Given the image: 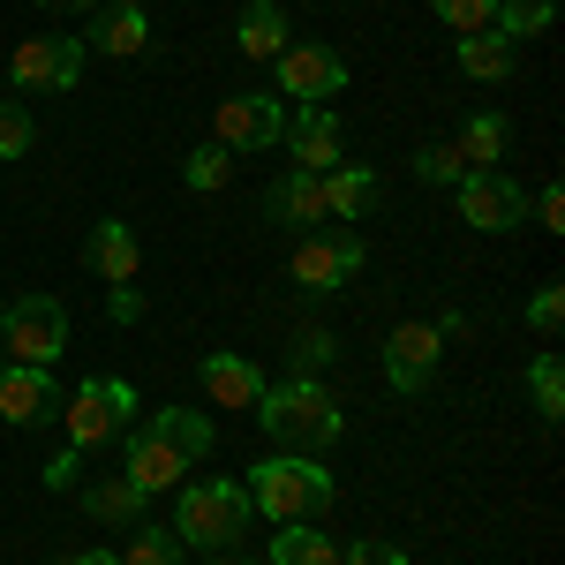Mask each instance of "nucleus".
<instances>
[{
  "instance_id": "nucleus-37",
  "label": "nucleus",
  "mask_w": 565,
  "mask_h": 565,
  "mask_svg": "<svg viewBox=\"0 0 565 565\" xmlns=\"http://www.w3.org/2000/svg\"><path fill=\"white\" fill-rule=\"evenodd\" d=\"M143 317V295L136 287H114V324H136Z\"/></svg>"
},
{
  "instance_id": "nucleus-2",
  "label": "nucleus",
  "mask_w": 565,
  "mask_h": 565,
  "mask_svg": "<svg viewBox=\"0 0 565 565\" xmlns=\"http://www.w3.org/2000/svg\"><path fill=\"white\" fill-rule=\"evenodd\" d=\"M264 423V437L279 445V452H324V445H340L348 430V415H340V399L324 377H287V385H264V399L249 407Z\"/></svg>"
},
{
  "instance_id": "nucleus-38",
  "label": "nucleus",
  "mask_w": 565,
  "mask_h": 565,
  "mask_svg": "<svg viewBox=\"0 0 565 565\" xmlns=\"http://www.w3.org/2000/svg\"><path fill=\"white\" fill-rule=\"evenodd\" d=\"M61 565H121V551H106V543H90V551H68Z\"/></svg>"
},
{
  "instance_id": "nucleus-3",
  "label": "nucleus",
  "mask_w": 565,
  "mask_h": 565,
  "mask_svg": "<svg viewBox=\"0 0 565 565\" xmlns=\"http://www.w3.org/2000/svg\"><path fill=\"white\" fill-rule=\"evenodd\" d=\"M249 521H257V505H249V482H234V476H189L174 490V535H181V551H234L242 535H249Z\"/></svg>"
},
{
  "instance_id": "nucleus-27",
  "label": "nucleus",
  "mask_w": 565,
  "mask_h": 565,
  "mask_svg": "<svg viewBox=\"0 0 565 565\" xmlns=\"http://www.w3.org/2000/svg\"><path fill=\"white\" fill-rule=\"evenodd\" d=\"M121 565H181V535H174V527L136 521V527H129V551H121Z\"/></svg>"
},
{
  "instance_id": "nucleus-31",
  "label": "nucleus",
  "mask_w": 565,
  "mask_h": 565,
  "mask_svg": "<svg viewBox=\"0 0 565 565\" xmlns=\"http://www.w3.org/2000/svg\"><path fill=\"white\" fill-rule=\"evenodd\" d=\"M39 143V114L31 106H0V159H23Z\"/></svg>"
},
{
  "instance_id": "nucleus-25",
  "label": "nucleus",
  "mask_w": 565,
  "mask_h": 565,
  "mask_svg": "<svg viewBox=\"0 0 565 565\" xmlns=\"http://www.w3.org/2000/svg\"><path fill=\"white\" fill-rule=\"evenodd\" d=\"M551 15H558V0H498L490 31L505 45H521V39H535V31H551Z\"/></svg>"
},
{
  "instance_id": "nucleus-7",
  "label": "nucleus",
  "mask_w": 565,
  "mask_h": 565,
  "mask_svg": "<svg viewBox=\"0 0 565 565\" xmlns=\"http://www.w3.org/2000/svg\"><path fill=\"white\" fill-rule=\"evenodd\" d=\"M61 348H68V309L53 302V295H23V302H8V317H0V354H8V362L53 370Z\"/></svg>"
},
{
  "instance_id": "nucleus-36",
  "label": "nucleus",
  "mask_w": 565,
  "mask_h": 565,
  "mask_svg": "<svg viewBox=\"0 0 565 565\" xmlns=\"http://www.w3.org/2000/svg\"><path fill=\"white\" fill-rule=\"evenodd\" d=\"M45 482H53V490H76V482H84V452H76V445L53 452V460H45Z\"/></svg>"
},
{
  "instance_id": "nucleus-9",
  "label": "nucleus",
  "mask_w": 565,
  "mask_h": 565,
  "mask_svg": "<svg viewBox=\"0 0 565 565\" xmlns=\"http://www.w3.org/2000/svg\"><path fill=\"white\" fill-rule=\"evenodd\" d=\"M452 189H460V218H468L476 234H513L527 218V189L505 174V167H468Z\"/></svg>"
},
{
  "instance_id": "nucleus-34",
  "label": "nucleus",
  "mask_w": 565,
  "mask_h": 565,
  "mask_svg": "<svg viewBox=\"0 0 565 565\" xmlns=\"http://www.w3.org/2000/svg\"><path fill=\"white\" fill-rule=\"evenodd\" d=\"M527 218H535L543 234H565V189H558V181H543V189L527 196Z\"/></svg>"
},
{
  "instance_id": "nucleus-16",
  "label": "nucleus",
  "mask_w": 565,
  "mask_h": 565,
  "mask_svg": "<svg viewBox=\"0 0 565 565\" xmlns=\"http://www.w3.org/2000/svg\"><path fill=\"white\" fill-rule=\"evenodd\" d=\"M264 218H279V226H332V212H324V174H309V167H295V174H279L271 189H264Z\"/></svg>"
},
{
  "instance_id": "nucleus-32",
  "label": "nucleus",
  "mask_w": 565,
  "mask_h": 565,
  "mask_svg": "<svg viewBox=\"0 0 565 565\" xmlns=\"http://www.w3.org/2000/svg\"><path fill=\"white\" fill-rule=\"evenodd\" d=\"M460 174H468V167H460V151H452V143H430V151H415V181H437V189H452Z\"/></svg>"
},
{
  "instance_id": "nucleus-28",
  "label": "nucleus",
  "mask_w": 565,
  "mask_h": 565,
  "mask_svg": "<svg viewBox=\"0 0 565 565\" xmlns=\"http://www.w3.org/2000/svg\"><path fill=\"white\" fill-rule=\"evenodd\" d=\"M287 362H295V377H317V370H332V362H340V340H332L324 324H302V332H295V348H287Z\"/></svg>"
},
{
  "instance_id": "nucleus-21",
  "label": "nucleus",
  "mask_w": 565,
  "mask_h": 565,
  "mask_svg": "<svg viewBox=\"0 0 565 565\" xmlns=\"http://www.w3.org/2000/svg\"><path fill=\"white\" fill-rule=\"evenodd\" d=\"M234 45H242V53H249V61H279V53H287V15H279V0H249V8H242V23H234Z\"/></svg>"
},
{
  "instance_id": "nucleus-23",
  "label": "nucleus",
  "mask_w": 565,
  "mask_h": 565,
  "mask_svg": "<svg viewBox=\"0 0 565 565\" xmlns=\"http://www.w3.org/2000/svg\"><path fill=\"white\" fill-rule=\"evenodd\" d=\"M84 45L114 53V61H136V53L151 45V8H106V15H98V31H90Z\"/></svg>"
},
{
  "instance_id": "nucleus-18",
  "label": "nucleus",
  "mask_w": 565,
  "mask_h": 565,
  "mask_svg": "<svg viewBox=\"0 0 565 565\" xmlns=\"http://www.w3.org/2000/svg\"><path fill=\"white\" fill-rule=\"evenodd\" d=\"M377 204H385V181H377V167H348V159H340V167L324 174V212L340 218V226L370 218Z\"/></svg>"
},
{
  "instance_id": "nucleus-22",
  "label": "nucleus",
  "mask_w": 565,
  "mask_h": 565,
  "mask_svg": "<svg viewBox=\"0 0 565 565\" xmlns=\"http://www.w3.org/2000/svg\"><path fill=\"white\" fill-rule=\"evenodd\" d=\"M505 143H513V121L482 106V114L460 121V143L452 151H460V167H505Z\"/></svg>"
},
{
  "instance_id": "nucleus-12",
  "label": "nucleus",
  "mask_w": 565,
  "mask_h": 565,
  "mask_svg": "<svg viewBox=\"0 0 565 565\" xmlns=\"http://www.w3.org/2000/svg\"><path fill=\"white\" fill-rule=\"evenodd\" d=\"M68 392L53 385V370H31V362H0V423L31 430V423H53Z\"/></svg>"
},
{
  "instance_id": "nucleus-42",
  "label": "nucleus",
  "mask_w": 565,
  "mask_h": 565,
  "mask_svg": "<svg viewBox=\"0 0 565 565\" xmlns=\"http://www.w3.org/2000/svg\"><path fill=\"white\" fill-rule=\"evenodd\" d=\"M0 317H8V295H0Z\"/></svg>"
},
{
  "instance_id": "nucleus-13",
  "label": "nucleus",
  "mask_w": 565,
  "mask_h": 565,
  "mask_svg": "<svg viewBox=\"0 0 565 565\" xmlns=\"http://www.w3.org/2000/svg\"><path fill=\"white\" fill-rule=\"evenodd\" d=\"M279 143H287V159H295V167L332 174V167H340V106H295V114H287V129H279Z\"/></svg>"
},
{
  "instance_id": "nucleus-30",
  "label": "nucleus",
  "mask_w": 565,
  "mask_h": 565,
  "mask_svg": "<svg viewBox=\"0 0 565 565\" xmlns=\"http://www.w3.org/2000/svg\"><path fill=\"white\" fill-rule=\"evenodd\" d=\"M437 23L452 31V39H468V31H490V15H498V0H430Z\"/></svg>"
},
{
  "instance_id": "nucleus-6",
  "label": "nucleus",
  "mask_w": 565,
  "mask_h": 565,
  "mask_svg": "<svg viewBox=\"0 0 565 565\" xmlns=\"http://www.w3.org/2000/svg\"><path fill=\"white\" fill-rule=\"evenodd\" d=\"M362 234L354 226H309L302 242H295V257H287V279L302 287V295H340L354 271H362Z\"/></svg>"
},
{
  "instance_id": "nucleus-8",
  "label": "nucleus",
  "mask_w": 565,
  "mask_h": 565,
  "mask_svg": "<svg viewBox=\"0 0 565 565\" xmlns=\"http://www.w3.org/2000/svg\"><path fill=\"white\" fill-rule=\"evenodd\" d=\"M84 39H68V31H45V39H23L8 53V84L15 90H76L84 84Z\"/></svg>"
},
{
  "instance_id": "nucleus-1",
  "label": "nucleus",
  "mask_w": 565,
  "mask_h": 565,
  "mask_svg": "<svg viewBox=\"0 0 565 565\" xmlns=\"http://www.w3.org/2000/svg\"><path fill=\"white\" fill-rule=\"evenodd\" d=\"M212 415H196V407H159L143 430H129V468L121 476L143 490V498H159V490H181L189 468L212 452Z\"/></svg>"
},
{
  "instance_id": "nucleus-17",
  "label": "nucleus",
  "mask_w": 565,
  "mask_h": 565,
  "mask_svg": "<svg viewBox=\"0 0 565 565\" xmlns=\"http://www.w3.org/2000/svg\"><path fill=\"white\" fill-rule=\"evenodd\" d=\"M76 505H84V521H98V527H136V521H151V498H143L129 476L76 482Z\"/></svg>"
},
{
  "instance_id": "nucleus-33",
  "label": "nucleus",
  "mask_w": 565,
  "mask_h": 565,
  "mask_svg": "<svg viewBox=\"0 0 565 565\" xmlns=\"http://www.w3.org/2000/svg\"><path fill=\"white\" fill-rule=\"evenodd\" d=\"M527 324H535V340H558V324H565V295H558V287H535Z\"/></svg>"
},
{
  "instance_id": "nucleus-4",
  "label": "nucleus",
  "mask_w": 565,
  "mask_h": 565,
  "mask_svg": "<svg viewBox=\"0 0 565 565\" xmlns=\"http://www.w3.org/2000/svg\"><path fill=\"white\" fill-rule=\"evenodd\" d=\"M332 498H340V482L332 468L317 460V452H264L257 468H249V505H257V521H324L332 513Z\"/></svg>"
},
{
  "instance_id": "nucleus-11",
  "label": "nucleus",
  "mask_w": 565,
  "mask_h": 565,
  "mask_svg": "<svg viewBox=\"0 0 565 565\" xmlns=\"http://www.w3.org/2000/svg\"><path fill=\"white\" fill-rule=\"evenodd\" d=\"M279 90H287V106H332L348 90V61L332 45H287L279 53Z\"/></svg>"
},
{
  "instance_id": "nucleus-40",
  "label": "nucleus",
  "mask_w": 565,
  "mask_h": 565,
  "mask_svg": "<svg viewBox=\"0 0 565 565\" xmlns=\"http://www.w3.org/2000/svg\"><path fill=\"white\" fill-rule=\"evenodd\" d=\"M39 8H90L98 15V0H39Z\"/></svg>"
},
{
  "instance_id": "nucleus-14",
  "label": "nucleus",
  "mask_w": 565,
  "mask_h": 565,
  "mask_svg": "<svg viewBox=\"0 0 565 565\" xmlns=\"http://www.w3.org/2000/svg\"><path fill=\"white\" fill-rule=\"evenodd\" d=\"M437 354H445V332H437V324H399V332L385 340V377H392V392H430Z\"/></svg>"
},
{
  "instance_id": "nucleus-5",
  "label": "nucleus",
  "mask_w": 565,
  "mask_h": 565,
  "mask_svg": "<svg viewBox=\"0 0 565 565\" xmlns=\"http://www.w3.org/2000/svg\"><path fill=\"white\" fill-rule=\"evenodd\" d=\"M61 423H68V445H76V452H98V445L129 437L136 385H129V377H84V385L61 399Z\"/></svg>"
},
{
  "instance_id": "nucleus-10",
  "label": "nucleus",
  "mask_w": 565,
  "mask_h": 565,
  "mask_svg": "<svg viewBox=\"0 0 565 565\" xmlns=\"http://www.w3.org/2000/svg\"><path fill=\"white\" fill-rule=\"evenodd\" d=\"M279 129H287L279 90H234V98L218 106V121H212V143L218 151H271Z\"/></svg>"
},
{
  "instance_id": "nucleus-39",
  "label": "nucleus",
  "mask_w": 565,
  "mask_h": 565,
  "mask_svg": "<svg viewBox=\"0 0 565 565\" xmlns=\"http://www.w3.org/2000/svg\"><path fill=\"white\" fill-rule=\"evenodd\" d=\"M212 565H264V558H242V551H218Z\"/></svg>"
},
{
  "instance_id": "nucleus-20",
  "label": "nucleus",
  "mask_w": 565,
  "mask_h": 565,
  "mask_svg": "<svg viewBox=\"0 0 565 565\" xmlns=\"http://www.w3.org/2000/svg\"><path fill=\"white\" fill-rule=\"evenodd\" d=\"M452 53H460V76H468V84H505V76L521 68V45H505L498 31H468Z\"/></svg>"
},
{
  "instance_id": "nucleus-35",
  "label": "nucleus",
  "mask_w": 565,
  "mask_h": 565,
  "mask_svg": "<svg viewBox=\"0 0 565 565\" xmlns=\"http://www.w3.org/2000/svg\"><path fill=\"white\" fill-rule=\"evenodd\" d=\"M340 565H407V551L399 543H377V535H362V543H348V558Z\"/></svg>"
},
{
  "instance_id": "nucleus-15",
  "label": "nucleus",
  "mask_w": 565,
  "mask_h": 565,
  "mask_svg": "<svg viewBox=\"0 0 565 565\" xmlns=\"http://www.w3.org/2000/svg\"><path fill=\"white\" fill-rule=\"evenodd\" d=\"M84 264L106 279V287H129L136 271H143V242H136V226L129 218H98L84 234Z\"/></svg>"
},
{
  "instance_id": "nucleus-19",
  "label": "nucleus",
  "mask_w": 565,
  "mask_h": 565,
  "mask_svg": "<svg viewBox=\"0 0 565 565\" xmlns=\"http://www.w3.org/2000/svg\"><path fill=\"white\" fill-rule=\"evenodd\" d=\"M196 377H204V392H212L218 407H257L264 399V370L257 362H249V354H204V370H196Z\"/></svg>"
},
{
  "instance_id": "nucleus-29",
  "label": "nucleus",
  "mask_w": 565,
  "mask_h": 565,
  "mask_svg": "<svg viewBox=\"0 0 565 565\" xmlns=\"http://www.w3.org/2000/svg\"><path fill=\"white\" fill-rule=\"evenodd\" d=\"M226 174H234V167H226V151H218V143H196V151L181 159V181H189L196 196H204V189H226Z\"/></svg>"
},
{
  "instance_id": "nucleus-41",
  "label": "nucleus",
  "mask_w": 565,
  "mask_h": 565,
  "mask_svg": "<svg viewBox=\"0 0 565 565\" xmlns=\"http://www.w3.org/2000/svg\"><path fill=\"white\" fill-rule=\"evenodd\" d=\"M98 8H143V0H98Z\"/></svg>"
},
{
  "instance_id": "nucleus-26",
  "label": "nucleus",
  "mask_w": 565,
  "mask_h": 565,
  "mask_svg": "<svg viewBox=\"0 0 565 565\" xmlns=\"http://www.w3.org/2000/svg\"><path fill=\"white\" fill-rule=\"evenodd\" d=\"M527 399H535V415H543V423H558V415H565V362L551 348L527 362Z\"/></svg>"
},
{
  "instance_id": "nucleus-24",
  "label": "nucleus",
  "mask_w": 565,
  "mask_h": 565,
  "mask_svg": "<svg viewBox=\"0 0 565 565\" xmlns=\"http://www.w3.org/2000/svg\"><path fill=\"white\" fill-rule=\"evenodd\" d=\"M264 565H340V543H332L317 521H287L279 535H271V558Z\"/></svg>"
}]
</instances>
